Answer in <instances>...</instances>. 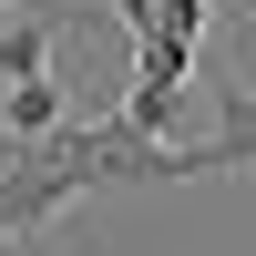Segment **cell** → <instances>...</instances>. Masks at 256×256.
Instances as JSON below:
<instances>
[{
  "label": "cell",
  "instance_id": "cell-4",
  "mask_svg": "<svg viewBox=\"0 0 256 256\" xmlns=\"http://www.w3.org/2000/svg\"><path fill=\"white\" fill-rule=\"evenodd\" d=\"M62 123H72V92H62L52 72L0 92V144H41V134H62Z\"/></svg>",
  "mask_w": 256,
  "mask_h": 256
},
{
  "label": "cell",
  "instance_id": "cell-5",
  "mask_svg": "<svg viewBox=\"0 0 256 256\" xmlns=\"http://www.w3.org/2000/svg\"><path fill=\"white\" fill-rule=\"evenodd\" d=\"M236 72L256 82V0H246V10H236Z\"/></svg>",
  "mask_w": 256,
  "mask_h": 256
},
{
  "label": "cell",
  "instance_id": "cell-3",
  "mask_svg": "<svg viewBox=\"0 0 256 256\" xmlns=\"http://www.w3.org/2000/svg\"><path fill=\"white\" fill-rule=\"evenodd\" d=\"M62 31H72V20H52V10H0V92L52 72V41Z\"/></svg>",
  "mask_w": 256,
  "mask_h": 256
},
{
  "label": "cell",
  "instance_id": "cell-6",
  "mask_svg": "<svg viewBox=\"0 0 256 256\" xmlns=\"http://www.w3.org/2000/svg\"><path fill=\"white\" fill-rule=\"evenodd\" d=\"M0 10H52V20H82L72 0H0Z\"/></svg>",
  "mask_w": 256,
  "mask_h": 256
},
{
  "label": "cell",
  "instance_id": "cell-1",
  "mask_svg": "<svg viewBox=\"0 0 256 256\" xmlns=\"http://www.w3.org/2000/svg\"><path fill=\"white\" fill-rule=\"evenodd\" d=\"M184 82H195V52L144 31V41H134V92H123L113 113L134 123V134H174V113H184Z\"/></svg>",
  "mask_w": 256,
  "mask_h": 256
},
{
  "label": "cell",
  "instance_id": "cell-2",
  "mask_svg": "<svg viewBox=\"0 0 256 256\" xmlns=\"http://www.w3.org/2000/svg\"><path fill=\"white\" fill-rule=\"evenodd\" d=\"M195 154V174H256V82H216V134L184 144Z\"/></svg>",
  "mask_w": 256,
  "mask_h": 256
}]
</instances>
